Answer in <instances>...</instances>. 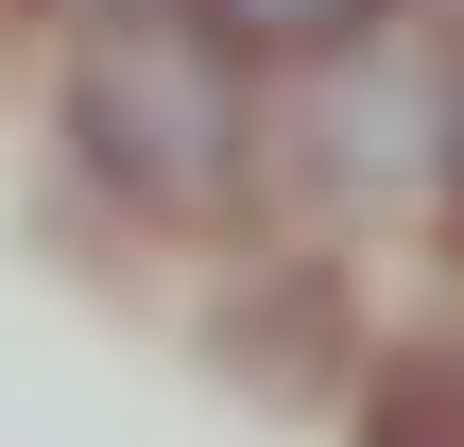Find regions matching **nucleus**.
Instances as JSON below:
<instances>
[{"label":"nucleus","mask_w":464,"mask_h":447,"mask_svg":"<svg viewBox=\"0 0 464 447\" xmlns=\"http://www.w3.org/2000/svg\"><path fill=\"white\" fill-rule=\"evenodd\" d=\"M448 189H464V69H448Z\"/></svg>","instance_id":"4"},{"label":"nucleus","mask_w":464,"mask_h":447,"mask_svg":"<svg viewBox=\"0 0 464 447\" xmlns=\"http://www.w3.org/2000/svg\"><path fill=\"white\" fill-rule=\"evenodd\" d=\"M69 155L121 207H207L241 172V52L172 34V17H103L69 52Z\"/></svg>","instance_id":"1"},{"label":"nucleus","mask_w":464,"mask_h":447,"mask_svg":"<svg viewBox=\"0 0 464 447\" xmlns=\"http://www.w3.org/2000/svg\"><path fill=\"white\" fill-rule=\"evenodd\" d=\"M362 447H464V345H430V362H396V379L362 396Z\"/></svg>","instance_id":"3"},{"label":"nucleus","mask_w":464,"mask_h":447,"mask_svg":"<svg viewBox=\"0 0 464 447\" xmlns=\"http://www.w3.org/2000/svg\"><path fill=\"white\" fill-rule=\"evenodd\" d=\"M189 17H207L224 52H293V69H310V52H362L396 0H189Z\"/></svg>","instance_id":"2"}]
</instances>
